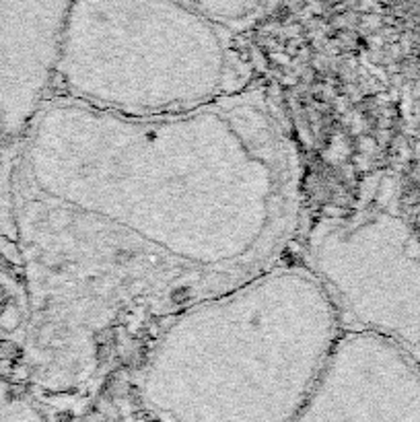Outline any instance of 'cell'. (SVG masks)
Returning a JSON list of instances; mask_svg holds the SVG:
<instances>
[{
    "instance_id": "1",
    "label": "cell",
    "mask_w": 420,
    "mask_h": 422,
    "mask_svg": "<svg viewBox=\"0 0 420 422\" xmlns=\"http://www.w3.org/2000/svg\"><path fill=\"white\" fill-rule=\"evenodd\" d=\"M27 363L89 390L153 324L268 270L299 223L301 167L260 91L128 115L47 99L14 138Z\"/></svg>"
},
{
    "instance_id": "2",
    "label": "cell",
    "mask_w": 420,
    "mask_h": 422,
    "mask_svg": "<svg viewBox=\"0 0 420 422\" xmlns=\"http://www.w3.org/2000/svg\"><path fill=\"white\" fill-rule=\"evenodd\" d=\"M342 324L316 274L276 268L169 318L138 369L161 421H297Z\"/></svg>"
},
{
    "instance_id": "3",
    "label": "cell",
    "mask_w": 420,
    "mask_h": 422,
    "mask_svg": "<svg viewBox=\"0 0 420 422\" xmlns=\"http://www.w3.org/2000/svg\"><path fill=\"white\" fill-rule=\"evenodd\" d=\"M227 37L181 0H72L54 87L128 115L186 111L227 93Z\"/></svg>"
},
{
    "instance_id": "4",
    "label": "cell",
    "mask_w": 420,
    "mask_h": 422,
    "mask_svg": "<svg viewBox=\"0 0 420 422\" xmlns=\"http://www.w3.org/2000/svg\"><path fill=\"white\" fill-rule=\"evenodd\" d=\"M305 266L326 289L342 328L371 330L420 351V266L404 223L386 206L322 216L307 235Z\"/></svg>"
},
{
    "instance_id": "5",
    "label": "cell",
    "mask_w": 420,
    "mask_h": 422,
    "mask_svg": "<svg viewBox=\"0 0 420 422\" xmlns=\"http://www.w3.org/2000/svg\"><path fill=\"white\" fill-rule=\"evenodd\" d=\"M420 419V381L392 338L340 328L297 421Z\"/></svg>"
},
{
    "instance_id": "6",
    "label": "cell",
    "mask_w": 420,
    "mask_h": 422,
    "mask_svg": "<svg viewBox=\"0 0 420 422\" xmlns=\"http://www.w3.org/2000/svg\"><path fill=\"white\" fill-rule=\"evenodd\" d=\"M72 0H0V134L16 138L54 87Z\"/></svg>"
},
{
    "instance_id": "7",
    "label": "cell",
    "mask_w": 420,
    "mask_h": 422,
    "mask_svg": "<svg viewBox=\"0 0 420 422\" xmlns=\"http://www.w3.org/2000/svg\"><path fill=\"white\" fill-rule=\"evenodd\" d=\"M45 412L19 386L0 375V421H41Z\"/></svg>"
},
{
    "instance_id": "8",
    "label": "cell",
    "mask_w": 420,
    "mask_h": 422,
    "mask_svg": "<svg viewBox=\"0 0 420 422\" xmlns=\"http://www.w3.org/2000/svg\"><path fill=\"white\" fill-rule=\"evenodd\" d=\"M0 140H2V134H0Z\"/></svg>"
}]
</instances>
